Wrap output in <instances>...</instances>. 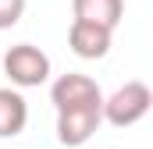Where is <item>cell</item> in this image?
I'll return each instance as SVG.
<instances>
[{
  "label": "cell",
  "mask_w": 153,
  "mask_h": 149,
  "mask_svg": "<svg viewBox=\"0 0 153 149\" xmlns=\"http://www.w3.org/2000/svg\"><path fill=\"white\" fill-rule=\"evenodd\" d=\"M71 11H75V18L117 29V21L125 14V0H71Z\"/></svg>",
  "instance_id": "52a82bcc"
},
{
  "label": "cell",
  "mask_w": 153,
  "mask_h": 149,
  "mask_svg": "<svg viewBox=\"0 0 153 149\" xmlns=\"http://www.w3.org/2000/svg\"><path fill=\"white\" fill-rule=\"evenodd\" d=\"M100 96H103L100 85H96L89 74H78V71L61 74V78L50 85V100H53L57 110H64V107H78V103H89V100H100Z\"/></svg>",
  "instance_id": "5b68a950"
},
{
  "label": "cell",
  "mask_w": 153,
  "mask_h": 149,
  "mask_svg": "<svg viewBox=\"0 0 153 149\" xmlns=\"http://www.w3.org/2000/svg\"><path fill=\"white\" fill-rule=\"evenodd\" d=\"M29 124V103L18 89H0V139H14L22 135Z\"/></svg>",
  "instance_id": "8992f818"
},
{
  "label": "cell",
  "mask_w": 153,
  "mask_h": 149,
  "mask_svg": "<svg viewBox=\"0 0 153 149\" xmlns=\"http://www.w3.org/2000/svg\"><path fill=\"white\" fill-rule=\"evenodd\" d=\"M4 74L18 89H36L50 78V57L32 43H18L4 53Z\"/></svg>",
  "instance_id": "6da1fadb"
},
{
  "label": "cell",
  "mask_w": 153,
  "mask_h": 149,
  "mask_svg": "<svg viewBox=\"0 0 153 149\" xmlns=\"http://www.w3.org/2000/svg\"><path fill=\"white\" fill-rule=\"evenodd\" d=\"M153 92L146 82H125L111 100H103V121H111L114 128H132L150 114Z\"/></svg>",
  "instance_id": "7a4b0ae2"
},
{
  "label": "cell",
  "mask_w": 153,
  "mask_h": 149,
  "mask_svg": "<svg viewBox=\"0 0 153 149\" xmlns=\"http://www.w3.org/2000/svg\"><path fill=\"white\" fill-rule=\"evenodd\" d=\"M100 121H103V96L57 110V142L61 146H85L96 135Z\"/></svg>",
  "instance_id": "3957f363"
},
{
  "label": "cell",
  "mask_w": 153,
  "mask_h": 149,
  "mask_svg": "<svg viewBox=\"0 0 153 149\" xmlns=\"http://www.w3.org/2000/svg\"><path fill=\"white\" fill-rule=\"evenodd\" d=\"M111 39H114V29L96 25V21H85V18H75L71 29H68V46L75 50L78 57H85V60L107 57L111 53Z\"/></svg>",
  "instance_id": "277c9868"
},
{
  "label": "cell",
  "mask_w": 153,
  "mask_h": 149,
  "mask_svg": "<svg viewBox=\"0 0 153 149\" xmlns=\"http://www.w3.org/2000/svg\"><path fill=\"white\" fill-rule=\"evenodd\" d=\"M25 14V0H0V29L18 25Z\"/></svg>",
  "instance_id": "ba28073f"
}]
</instances>
